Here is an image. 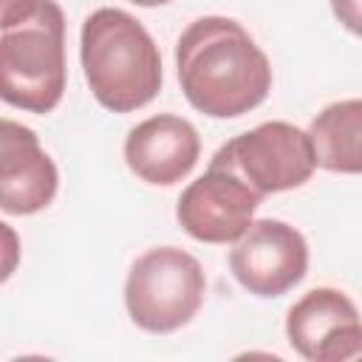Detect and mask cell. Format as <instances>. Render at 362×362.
<instances>
[{
  "label": "cell",
  "mask_w": 362,
  "mask_h": 362,
  "mask_svg": "<svg viewBox=\"0 0 362 362\" xmlns=\"http://www.w3.org/2000/svg\"><path fill=\"white\" fill-rule=\"evenodd\" d=\"M175 68L187 102L212 119L243 116L272 90L269 57L229 17L189 23L175 42Z\"/></svg>",
  "instance_id": "1"
},
{
  "label": "cell",
  "mask_w": 362,
  "mask_h": 362,
  "mask_svg": "<svg viewBox=\"0 0 362 362\" xmlns=\"http://www.w3.org/2000/svg\"><path fill=\"white\" fill-rule=\"evenodd\" d=\"M0 93L28 113H51L65 93V14L57 0H3Z\"/></svg>",
  "instance_id": "2"
},
{
  "label": "cell",
  "mask_w": 362,
  "mask_h": 362,
  "mask_svg": "<svg viewBox=\"0 0 362 362\" xmlns=\"http://www.w3.org/2000/svg\"><path fill=\"white\" fill-rule=\"evenodd\" d=\"M79 57L90 93L113 113L139 110L161 90L158 45L122 8H96L82 23Z\"/></svg>",
  "instance_id": "3"
},
{
  "label": "cell",
  "mask_w": 362,
  "mask_h": 362,
  "mask_svg": "<svg viewBox=\"0 0 362 362\" xmlns=\"http://www.w3.org/2000/svg\"><path fill=\"white\" fill-rule=\"evenodd\" d=\"M206 277L201 263L175 246L147 249L127 272L124 305L130 320L150 334L184 328L201 308Z\"/></svg>",
  "instance_id": "4"
},
{
  "label": "cell",
  "mask_w": 362,
  "mask_h": 362,
  "mask_svg": "<svg viewBox=\"0 0 362 362\" xmlns=\"http://www.w3.org/2000/svg\"><path fill=\"white\" fill-rule=\"evenodd\" d=\"M212 164L238 173L260 195H272L303 187L317 170V156L308 130L288 122H263L226 141L212 156Z\"/></svg>",
  "instance_id": "5"
},
{
  "label": "cell",
  "mask_w": 362,
  "mask_h": 362,
  "mask_svg": "<svg viewBox=\"0 0 362 362\" xmlns=\"http://www.w3.org/2000/svg\"><path fill=\"white\" fill-rule=\"evenodd\" d=\"M235 280L257 297H280L308 272L305 238L277 218L252 221L229 252Z\"/></svg>",
  "instance_id": "6"
},
{
  "label": "cell",
  "mask_w": 362,
  "mask_h": 362,
  "mask_svg": "<svg viewBox=\"0 0 362 362\" xmlns=\"http://www.w3.org/2000/svg\"><path fill=\"white\" fill-rule=\"evenodd\" d=\"M263 195L238 173L212 164L178 198L175 218L184 232L201 243H235L252 223Z\"/></svg>",
  "instance_id": "7"
},
{
  "label": "cell",
  "mask_w": 362,
  "mask_h": 362,
  "mask_svg": "<svg viewBox=\"0 0 362 362\" xmlns=\"http://www.w3.org/2000/svg\"><path fill=\"white\" fill-rule=\"evenodd\" d=\"M59 187L51 156L40 147L34 130L3 119L0 124V206L8 215H34L45 209Z\"/></svg>",
  "instance_id": "8"
},
{
  "label": "cell",
  "mask_w": 362,
  "mask_h": 362,
  "mask_svg": "<svg viewBox=\"0 0 362 362\" xmlns=\"http://www.w3.org/2000/svg\"><path fill=\"white\" fill-rule=\"evenodd\" d=\"M201 158L198 130L173 113H158L136 124L124 139L127 167L147 184L173 187L192 173Z\"/></svg>",
  "instance_id": "9"
},
{
  "label": "cell",
  "mask_w": 362,
  "mask_h": 362,
  "mask_svg": "<svg viewBox=\"0 0 362 362\" xmlns=\"http://www.w3.org/2000/svg\"><path fill=\"white\" fill-rule=\"evenodd\" d=\"M308 136L317 167L328 173H362V99H342L322 107L311 119Z\"/></svg>",
  "instance_id": "10"
},
{
  "label": "cell",
  "mask_w": 362,
  "mask_h": 362,
  "mask_svg": "<svg viewBox=\"0 0 362 362\" xmlns=\"http://www.w3.org/2000/svg\"><path fill=\"white\" fill-rule=\"evenodd\" d=\"M356 320H359V311L351 303V297L342 294L339 288L322 286V288H311L305 297H300L288 308L286 337L303 359H314L325 337H331L337 328Z\"/></svg>",
  "instance_id": "11"
},
{
  "label": "cell",
  "mask_w": 362,
  "mask_h": 362,
  "mask_svg": "<svg viewBox=\"0 0 362 362\" xmlns=\"http://www.w3.org/2000/svg\"><path fill=\"white\" fill-rule=\"evenodd\" d=\"M348 359H362V320L348 322L337 328L331 337H325L311 362H348Z\"/></svg>",
  "instance_id": "12"
},
{
  "label": "cell",
  "mask_w": 362,
  "mask_h": 362,
  "mask_svg": "<svg viewBox=\"0 0 362 362\" xmlns=\"http://www.w3.org/2000/svg\"><path fill=\"white\" fill-rule=\"evenodd\" d=\"M334 17L356 37H362V0H331Z\"/></svg>",
  "instance_id": "13"
},
{
  "label": "cell",
  "mask_w": 362,
  "mask_h": 362,
  "mask_svg": "<svg viewBox=\"0 0 362 362\" xmlns=\"http://www.w3.org/2000/svg\"><path fill=\"white\" fill-rule=\"evenodd\" d=\"M3 235L8 238V263H6V274H3V277H8L11 269H14V263H11V257H14V232L8 229V223H3Z\"/></svg>",
  "instance_id": "14"
},
{
  "label": "cell",
  "mask_w": 362,
  "mask_h": 362,
  "mask_svg": "<svg viewBox=\"0 0 362 362\" xmlns=\"http://www.w3.org/2000/svg\"><path fill=\"white\" fill-rule=\"evenodd\" d=\"M130 3L144 6V8H153V6H164V3H170V0H130Z\"/></svg>",
  "instance_id": "15"
}]
</instances>
